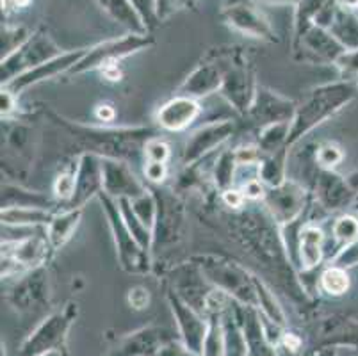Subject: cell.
Instances as JSON below:
<instances>
[{
    "instance_id": "f546056e",
    "label": "cell",
    "mask_w": 358,
    "mask_h": 356,
    "mask_svg": "<svg viewBox=\"0 0 358 356\" xmlns=\"http://www.w3.org/2000/svg\"><path fill=\"white\" fill-rule=\"evenodd\" d=\"M236 166V152H232V150H224L223 153H220L216 166H214V184H216V187H220L221 191L232 189Z\"/></svg>"
},
{
    "instance_id": "ab89813d",
    "label": "cell",
    "mask_w": 358,
    "mask_h": 356,
    "mask_svg": "<svg viewBox=\"0 0 358 356\" xmlns=\"http://www.w3.org/2000/svg\"><path fill=\"white\" fill-rule=\"evenodd\" d=\"M243 194L246 200H264V194H266V189H264V184L259 180V178H252L244 184Z\"/></svg>"
},
{
    "instance_id": "e0dca14e",
    "label": "cell",
    "mask_w": 358,
    "mask_h": 356,
    "mask_svg": "<svg viewBox=\"0 0 358 356\" xmlns=\"http://www.w3.org/2000/svg\"><path fill=\"white\" fill-rule=\"evenodd\" d=\"M224 71H227V68H224L223 61L200 64L189 77L185 78V83L182 84V97H205V94H210L214 91L221 90Z\"/></svg>"
},
{
    "instance_id": "277c9868",
    "label": "cell",
    "mask_w": 358,
    "mask_h": 356,
    "mask_svg": "<svg viewBox=\"0 0 358 356\" xmlns=\"http://www.w3.org/2000/svg\"><path fill=\"white\" fill-rule=\"evenodd\" d=\"M198 266L203 278L213 282L217 289L229 296H236L246 303L259 301L253 276H248V273L237 264H230L216 257H201Z\"/></svg>"
},
{
    "instance_id": "ac0fdd59",
    "label": "cell",
    "mask_w": 358,
    "mask_h": 356,
    "mask_svg": "<svg viewBox=\"0 0 358 356\" xmlns=\"http://www.w3.org/2000/svg\"><path fill=\"white\" fill-rule=\"evenodd\" d=\"M198 114H200V106L196 100L180 94L161 107L157 114V123L164 130L177 132V130L189 127L196 120Z\"/></svg>"
},
{
    "instance_id": "d6986e66",
    "label": "cell",
    "mask_w": 358,
    "mask_h": 356,
    "mask_svg": "<svg viewBox=\"0 0 358 356\" xmlns=\"http://www.w3.org/2000/svg\"><path fill=\"white\" fill-rule=\"evenodd\" d=\"M298 38L308 52H312L314 55H319V57L337 61L338 55L344 54L343 45L338 43L335 36L331 32H328L327 29L317 27L314 24H308L303 29H299Z\"/></svg>"
},
{
    "instance_id": "6da1fadb",
    "label": "cell",
    "mask_w": 358,
    "mask_h": 356,
    "mask_svg": "<svg viewBox=\"0 0 358 356\" xmlns=\"http://www.w3.org/2000/svg\"><path fill=\"white\" fill-rule=\"evenodd\" d=\"M68 130L75 134V137L83 143L87 153H95L99 157L107 159H130L136 157L145 145L154 139L150 129H122V130H103V129H90V127L71 125L66 120H59Z\"/></svg>"
},
{
    "instance_id": "7dc6e473",
    "label": "cell",
    "mask_w": 358,
    "mask_h": 356,
    "mask_svg": "<svg viewBox=\"0 0 358 356\" xmlns=\"http://www.w3.org/2000/svg\"><path fill=\"white\" fill-rule=\"evenodd\" d=\"M337 4L344 9H357L358 0H337Z\"/></svg>"
},
{
    "instance_id": "484cf974",
    "label": "cell",
    "mask_w": 358,
    "mask_h": 356,
    "mask_svg": "<svg viewBox=\"0 0 358 356\" xmlns=\"http://www.w3.org/2000/svg\"><path fill=\"white\" fill-rule=\"evenodd\" d=\"M52 205L50 198L41 192L27 191L20 185L2 184V208L13 207H40L48 208Z\"/></svg>"
},
{
    "instance_id": "9a60e30c",
    "label": "cell",
    "mask_w": 358,
    "mask_h": 356,
    "mask_svg": "<svg viewBox=\"0 0 358 356\" xmlns=\"http://www.w3.org/2000/svg\"><path fill=\"white\" fill-rule=\"evenodd\" d=\"M223 18L227 20V24L232 25L243 34L250 36V38L264 39V41H275V31H273L271 24L268 18L250 4H232L227 6L223 9Z\"/></svg>"
},
{
    "instance_id": "603a6c76",
    "label": "cell",
    "mask_w": 358,
    "mask_h": 356,
    "mask_svg": "<svg viewBox=\"0 0 358 356\" xmlns=\"http://www.w3.org/2000/svg\"><path fill=\"white\" fill-rule=\"evenodd\" d=\"M315 198L327 208H338L346 201V184L331 171H323L315 180Z\"/></svg>"
},
{
    "instance_id": "bcb514c9",
    "label": "cell",
    "mask_w": 358,
    "mask_h": 356,
    "mask_svg": "<svg viewBox=\"0 0 358 356\" xmlns=\"http://www.w3.org/2000/svg\"><path fill=\"white\" fill-rule=\"evenodd\" d=\"M284 344L287 346V348L291 349V351H296V349L299 348V339H296L294 335H285Z\"/></svg>"
},
{
    "instance_id": "1f68e13d",
    "label": "cell",
    "mask_w": 358,
    "mask_h": 356,
    "mask_svg": "<svg viewBox=\"0 0 358 356\" xmlns=\"http://www.w3.org/2000/svg\"><path fill=\"white\" fill-rule=\"evenodd\" d=\"M253 282H255L257 299H259V303L262 305L264 312L268 313L273 321L284 325V312H282V308H280L278 303H276L275 296H273V294L269 292L268 287L264 285L262 282H259V278H255V276H253Z\"/></svg>"
},
{
    "instance_id": "cb8c5ba5",
    "label": "cell",
    "mask_w": 358,
    "mask_h": 356,
    "mask_svg": "<svg viewBox=\"0 0 358 356\" xmlns=\"http://www.w3.org/2000/svg\"><path fill=\"white\" fill-rule=\"evenodd\" d=\"M68 325H70V319H68L64 313L63 315H61V313L59 315H54V318L48 319V321L36 332V335L27 342L25 349H29L32 355H34V353L45 351V349L50 348V346H54L55 342H59L61 339H63Z\"/></svg>"
},
{
    "instance_id": "7a4b0ae2",
    "label": "cell",
    "mask_w": 358,
    "mask_h": 356,
    "mask_svg": "<svg viewBox=\"0 0 358 356\" xmlns=\"http://www.w3.org/2000/svg\"><path fill=\"white\" fill-rule=\"evenodd\" d=\"M350 94L351 87L348 84H334V86H323L312 91L310 97L301 106L296 107V114L291 122L287 148L296 145L305 134L310 132L319 123L328 120L338 107L348 102Z\"/></svg>"
},
{
    "instance_id": "8992f818",
    "label": "cell",
    "mask_w": 358,
    "mask_h": 356,
    "mask_svg": "<svg viewBox=\"0 0 358 356\" xmlns=\"http://www.w3.org/2000/svg\"><path fill=\"white\" fill-rule=\"evenodd\" d=\"M152 43H154L152 38H148L146 34H134V32L125 36V38L109 39V41H103L96 47L90 48L70 71L71 73H84V71L95 70V68L100 66H113V64L118 63L120 59L134 54L138 50H143V48L150 47Z\"/></svg>"
},
{
    "instance_id": "ee69618b",
    "label": "cell",
    "mask_w": 358,
    "mask_h": 356,
    "mask_svg": "<svg viewBox=\"0 0 358 356\" xmlns=\"http://www.w3.org/2000/svg\"><path fill=\"white\" fill-rule=\"evenodd\" d=\"M2 116H8L15 109V94L2 87Z\"/></svg>"
},
{
    "instance_id": "e575fe53",
    "label": "cell",
    "mask_w": 358,
    "mask_h": 356,
    "mask_svg": "<svg viewBox=\"0 0 358 356\" xmlns=\"http://www.w3.org/2000/svg\"><path fill=\"white\" fill-rule=\"evenodd\" d=\"M75 189H77V178H75L73 173H61V175L55 178L54 192L59 200L70 204L71 198L75 196Z\"/></svg>"
},
{
    "instance_id": "f1b7e54d",
    "label": "cell",
    "mask_w": 358,
    "mask_h": 356,
    "mask_svg": "<svg viewBox=\"0 0 358 356\" xmlns=\"http://www.w3.org/2000/svg\"><path fill=\"white\" fill-rule=\"evenodd\" d=\"M289 132H291V123L289 122L262 127L259 134V150L269 155V153H275L282 148H287Z\"/></svg>"
},
{
    "instance_id": "7c38bea8",
    "label": "cell",
    "mask_w": 358,
    "mask_h": 356,
    "mask_svg": "<svg viewBox=\"0 0 358 356\" xmlns=\"http://www.w3.org/2000/svg\"><path fill=\"white\" fill-rule=\"evenodd\" d=\"M236 134V123L230 122V120H224V122H214L209 123L203 129L196 130L193 136L189 137V141L185 145L184 150V164L191 166L194 162L201 161L203 157L209 155L210 152L217 148L220 145H223L227 139Z\"/></svg>"
},
{
    "instance_id": "4316f807",
    "label": "cell",
    "mask_w": 358,
    "mask_h": 356,
    "mask_svg": "<svg viewBox=\"0 0 358 356\" xmlns=\"http://www.w3.org/2000/svg\"><path fill=\"white\" fill-rule=\"evenodd\" d=\"M287 148H282L275 153H269L266 159L257 164V176L262 184L269 187L284 184L285 178V159H287Z\"/></svg>"
},
{
    "instance_id": "83f0119b",
    "label": "cell",
    "mask_w": 358,
    "mask_h": 356,
    "mask_svg": "<svg viewBox=\"0 0 358 356\" xmlns=\"http://www.w3.org/2000/svg\"><path fill=\"white\" fill-rule=\"evenodd\" d=\"M102 6L107 13L113 15L120 24L132 29L134 34H146V25L130 0H102Z\"/></svg>"
},
{
    "instance_id": "4dcf8cb0",
    "label": "cell",
    "mask_w": 358,
    "mask_h": 356,
    "mask_svg": "<svg viewBox=\"0 0 358 356\" xmlns=\"http://www.w3.org/2000/svg\"><path fill=\"white\" fill-rule=\"evenodd\" d=\"M321 285H323L324 292L331 294V296H341L350 289V278H348L346 271L343 267L334 266L328 267L321 276Z\"/></svg>"
},
{
    "instance_id": "9c48e42d",
    "label": "cell",
    "mask_w": 358,
    "mask_h": 356,
    "mask_svg": "<svg viewBox=\"0 0 358 356\" xmlns=\"http://www.w3.org/2000/svg\"><path fill=\"white\" fill-rule=\"evenodd\" d=\"M157 200V215L154 225V244L152 248H161L180 239V230L184 225V207L177 196L168 191H154Z\"/></svg>"
},
{
    "instance_id": "2e32d148",
    "label": "cell",
    "mask_w": 358,
    "mask_h": 356,
    "mask_svg": "<svg viewBox=\"0 0 358 356\" xmlns=\"http://www.w3.org/2000/svg\"><path fill=\"white\" fill-rule=\"evenodd\" d=\"M221 94L227 98V102L239 113H248L250 107L255 98V86H253V78L246 66L243 64H232L227 68L221 84Z\"/></svg>"
},
{
    "instance_id": "30bf717a",
    "label": "cell",
    "mask_w": 358,
    "mask_h": 356,
    "mask_svg": "<svg viewBox=\"0 0 358 356\" xmlns=\"http://www.w3.org/2000/svg\"><path fill=\"white\" fill-rule=\"evenodd\" d=\"M102 180L103 192L113 196L115 200L118 198L134 200L146 191L145 184L138 180V176L129 168V164L118 159L102 157Z\"/></svg>"
},
{
    "instance_id": "60d3db41",
    "label": "cell",
    "mask_w": 358,
    "mask_h": 356,
    "mask_svg": "<svg viewBox=\"0 0 358 356\" xmlns=\"http://www.w3.org/2000/svg\"><path fill=\"white\" fill-rule=\"evenodd\" d=\"M150 301V294L145 287H134V289L129 290V303L134 306L136 310L146 308Z\"/></svg>"
},
{
    "instance_id": "f6af8a7d",
    "label": "cell",
    "mask_w": 358,
    "mask_h": 356,
    "mask_svg": "<svg viewBox=\"0 0 358 356\" xmlns=\"http://www.w3.org/2000/svg\"><path fill=\"white\" fill-rule=\"evenodd\" d=\"M96 118L102 120V122H110V120L115 118V109L110 106H100L99 109H96Z\"/></svg>"
},
{
    "instance_id": "74e56055",
    "label": "cell",
    "mask_w": 358,
    "mask_h": 356,
    "mask_svg": "<svg viewBox=\"0 0 358 356\" xmlns=\"http://www.w3.org/2000/svg\"><path fill=\"white\" fill-rule=\"evenodd\" d=\"M315 159H317L319 164L324 166V168H331V166L338 164V162L343 161V153H341V150H338L337 146L324 145L319 148Z\"/></svg>"
},
{
    "instance_id": "d4e9b609",
    "label": "cell",
    "mask_w": 358,
    "mask_h": 356,
    "mask_svg": "<svg viewBox=\"0 0 358 356\" xmlns=\"http://www.w3.org/2000/svg\"><path fill=\"white\" fill-rule=\"evenodd\" d=\"M54 215L48 208L40 207H13L2 208V223L11 227H48Z\"/></svg>"
},
{
    "instance_id": "d6a6232c",
    "label": "cell",
    "mask_w": 358,
    "mask_h": 356,
    "mask_svg": "<svg viewBox=\"0 0 358 356\" xmlns=\"http://www.w3.org/2000/svg\"><path fill=\"white\" fill-rule=\"evenodd\" d=\"M29 38H31V34L24 27L2 29V59H6L13 52L18 50Z\"/></svg>"
},
{
    "instance_id": "b9f144b4",
    "label": "cell",
    "mask_w": 358,
    "mask_h": 356,
    "mask_svg": "<svg viewBox=\"0 0 358 356\" xmlns=\"http://www.w3.org/2000/svg\"><path fill=\"white\" fill-rule=\"evenodd\" d=\"M184 4V0H155V13H157V20L168 18L175 9H178Z\"/></svg>"
},
{
    "instance_id": "44dd1931",
    "label": "cell",
    "mask_w": 358,
    "mask_h": 356,
    "mask_svg": "<svg viewBox=\"0 0 358 356\" xmlns=\"http://www.w3.org/2000/svg\"><path fill=\"white\" fill-rule=\"evenodd\" d=\"M323 232L317 227L307 225L299 230L298 235V257L305 271H310L319 266L323 259Z\"/></svg>"
},
{
    "instance_id": "f35d334b",
    "label": "cell",
    "mask_w": 358,
    "mask_h": 356,
    "mask_svg": "<svg viewBox=\"0 0 358 356\" xmlns=\"http://www.w3.org/2000/svg\"><path fill=\"white\" fill-rule=\"evenodd\" d=\"M168 175V168H166V162H154V161H148L145 166V176L148 178L150 182H162Z\"/></svg>"
},
{
    "instance_id": "c3c4849f",
    "label": "cell",
    "mask_w": 358,
    "mask_h": 356,
    "mask_svg": "<svg viewBox=\"0 0 358 356\" xmlns=\"http://www.w3.org/2000/svg\"><path fill=\"white\" fill-rule=\"evenodd\" d=\"M266 2H275V4H298L299 0H266Z\"/></svg>"
},
{
    "instance_id": "8fae6325",
    "label": "cell",
    "mask_w": 358,
    "mask_h": 356,
    "mask_svg": "<svg viewBox=\"0 0 358 356\" xmlns=\"http://www.w3.org/2000/svg\"><path fill=\"white\" fill-rule=\"evenodd\" d=\"M246 114L252 118L253 123L262 129V127L273 125V123H291L296 114V106L287 98L260 87L255 91L253 104Z\"/></svg>"
},
{
    "instance_id": "d590c367",
    "label": "cell",
    "mask_w": 358,
    "mask_h": 356,
    "mask_svg": "<svg viewBox=\"0 0 358 356\" xmlns=\"http://www.w3.org/2000/svg\"><path fill=\"white\" fill-rule=\"evenodd\" d=\"M143 152H145V157L148 161L166 162L169 159V146L161 139H150Z\"/></svg>"
},
{
    "instance_id": "8d00e7d4",
    "label": "cell",
    "mask_w": 358,
    "mask_h": 356,
    "mask_svg": "<svg viewBox=\"0 0 358 356\" xmlns=\"http://www.w3.org/2000/svg\"><path fill=\"white\" fill-rule=\"evenodd\" d=\"M132 6L136 8V11L139 13V16L145 22L146 29L155 25L157 22V13H155V0H130Z\"/></svg>"
},
{
    "instance_id": "7402d4cb",
    "label": "cell",
    "mask_w": 358,
    "mask_h": 356,
    "mask_svg": "<svg viewBox=\"0 0 358 356\" xmlns=\"http://www.w3.org/2000/svg\"><path fill=\"white\" fill-rule=\"evenodd\" d=\"M83 208H66L61 214H55L47 227V239L52 250H61L71 239L75 228L79 225Z\"/></svg>"
},
{
    "instance_id": "7bdbcfd3",
    "label": "cell",
    "mask_w": 358,
    "mask_h": 356,
    "mask_svg": "<svg viewBox=\"0 0 358 356\" xmlns=\"http://www.w3.org/2000/svg\"><path fill=\"white\" fill-rule=\"evenodd\" d=\"M244 200H246V198H244L243 191H237V189H227V191H223V204L227 205V207L239 208L243 207Z\"/></svg>"
},
{
    "instance_id": "52a82bcc",
    "label": "cell",
    "mask_w": 358,
    "mask_h": 356,
    "mask_svg": "<svg viewBox=\"0 0 358 356\" xmlns=\"http://www.w3.org/2000/svg\"><path fill=\"white\" fill-rule=\"evenodd\" d=\"M50 246L47 235H32L24 241L2 244V274L16 271H32L47 259V250Z\"/></svg>"
},
{
    "instance_id": "5b68a950",
    "label": "cell",
    "mask_w": 358,
    "mask_h": 356,
    "mask_svg": "<svg viewBox=\"0 0 358 356\" xmlns=\"http://www.w3.org/2000/svg\"><path fill=\"white\" fill-rule=\"evenodd\" d=\"M57 55H59V50L50 39V36L36 32L18 50L2 59V86L11 83L18 75L47 63Z\"/></svg>"
},
{
    "instance_id": "4fadbf2b",
    "label": "cell",
    "mask_w": 358,
    "mask_h": 356,
    "mask_svg": "<svg viewBox=\"0 0 358 356\" xmlns=\"http://www.w3.org/2000/svg\"><path fill=\"white\" fill-rule=\"evenodd\" d=\"M87 50H75V52H66V54H59L57 57L50 59L47 63L40 64V66L32 68V70L25 71V73L18 75L16 78H13L11 83L2 86L4 90L11 91L13 94L20 93V91L27 90V87L34 86V84H40L47 78L55 77V75L63 73V71L71 70L75 64L79 63L80 59L84 57Z\"/></svg>"
},
{
    "instance_id": "ba28073f",
    "label": "cell",
    "mask_w": 358,
    "mask_h": 356,
    "mask_svg": "<svg viewBox=\"0 0 358 356\" xmlns=\"http://www.w3.org/2000/svg\"><path fill=\"white\" fill-rule=\"evenodd\" d=\"M307 201L305 189L292 180L269 187L264 194V204L268 207L276 225H291L301 215Z\"/></svg>"
},
{
    "instance_id": "ffe728a7",
    "label": "cell",
    "mask_w": 358,
    "mask_h": 356,
    "mask_svg": "<svg viewBox=\"0 0 358 356\" xmlns=\"http://www.w3.org/2000/svg\"><path fill=\"white\" fill-rule=\"evenodd\" d=\"M169 301H171V306H173V312L177 315L178 325H180V329L184 333L189 349L191 351H201L205 342L203 322L196 318V313L187 306V303L175 292H169Z\"/></svg>"
},
{
    "instance_id": "5bb4252c",
    "label": "cell",
    "mask_w": 358,
    "mask_h": 356,
    "mask_svg": "<svg viewBox=\"0 0 358 356\" xmlns=\"http://www.w3.org/2000/svg\"><path fill=\"white\" fill-rule=\"evenodd\" d=\"M75 178H77V189L68 204V208H84L90 198L99 196L103 191L102 157L95 153H84L77 166Z\"/></svg>"
},
{
    "instance_id": "3957f363",
    "label": "cell",
    "mask_w": 358,
    "mask_h": 356,
    "mask_svg": "<svg viewBox=\"0 0 358 356\" xmlns=\"http://www.w3.org/2000/svg\"><path fill=\"white\" fill-rule=\"evenodd\" d=\"M100 201L103 205V212H106L107 220H109V227L113 235H115V243L118 248V259L120 266L127 271V273H148L150 271V257L148 251L143 250L139 246L138 241L134 239V235L130 234L127 228L125 221H123L122 211L118 207V201L113 196L100 192Z\"/></svg>"
},
{
    "instance_id": "836d02e7",
    "label": "cell",
    "mask_w": 358,
    "mask_h": 356,
    "mask_svg": "<svg viewBox=\"0 0 358 356\" xmlns=\"http://www.w3.org/2000/svg\"><path fill=\"white\" fill-rule=\"evenodd\" d=\"M334 235L341 243H355L358 239V221L350 215H344L334 225Z\"/></svg>"
}]
</instances>
